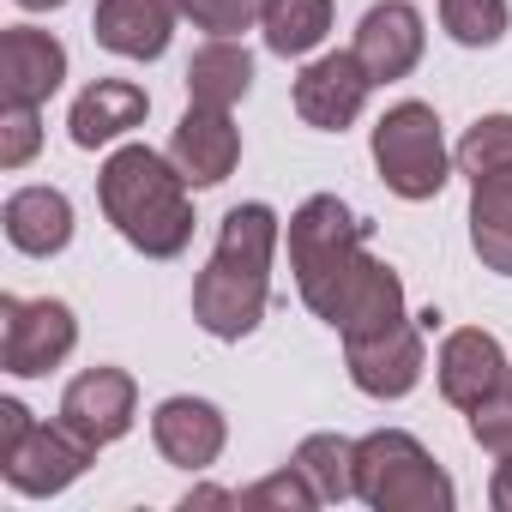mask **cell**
Masks as SVG:
<instances>
[{
	"instance_id": "13",
	"label": "cell",
	"mask_w": 512,
	"mask_h": 512,
	"mask_svg": "<svg viewBox=\"0 0 512 512\" xmlns=\"http://www.w3.org/2000/svg\"><path fill=\"white\" fill-rule=\"evenodd\" d=\"M169 157L175 169L187 175V187H217L235 175L241 163V133L229 121V109H205V103H187L175 139H169Z\"/></svg>"
},
{
	"instance_id": "24",
	"label": "cell",
	"mask_w": 512,
	"mask_h": 512,
	"mask_svg": "<svg viewBox=\"0 0 512 512\" xmlns=\"http://www.w3.org/2000/svg\"><path fill=\"white\" fill-rule=\"evenodd\" d=\"M452 163H458V175H488V169H506L512 163V115H482L464 139H458V151H452Z\"/></svg>"
},
{
	"instance_id": "12",
	"label": "cell",
	"mask_w": 512,
	"mask_h": 512,
	"mask_svg": "<svg viewBox=\"0 0 512 512\" xmlns=\"http://www.w3.org/2000/svg\"><path fill=\"white\" fill-rule=\"evenodd\" d=\"M422 43H428V31H422V13L410 0H380V7H368L362 25H356V61L368 67L374 85H392V79L416 73Z\"/></svg>"
},
{
	"instance_id": "14",
	"label": "cell",
	"mask_w": 512,
	"mask_h": 512,
	"mask_svg": "<svg viewBox=\"0 0 512 512\" xmlns=\"http://www.w3.org/2000/svg\"><path fill=\"white\" fill-rule=\"evenodd\" d=\"M67 79V49L37 31V25H13L0 37V103H31L43 109Z\"/></svg>"
},
{
	"instance_id": "29",
	"label": "cell",
	"mask_w": 512,
	"mask_h": 512,
	"mask_svg": "<svg viewBox=\"0 0 512 512\" xmlns=\"http://www.w3.org/2000/svg\"><path fill=\"white\" fill-rule=\"evenodd\" d=\"M488 500H494V512H512V452H500L494 482H488Z\"/></svg>"
},
{
	"instance_id": "16",
	"label": "cell",
	"mask_w": 512,
	"mask_h": 512,
	"mask_svg": "<svg viewBox=\"0 0 512 512\" xmlns=\"http://www.w3.org/2000/svg\"><path fill=\"white\" fill-rule=\"evenodd\" d=\"M151 440L175 470H211L223 440H229V422L205 398H163L151 416Z\"/></svg>"
},
{
	"instance_id": "4",
	"label": "cell",
	"mask_w": 512,
	"mask_h": 512,
	"mask_svg": "<svg viewBox=\"0 0 512 512\" xmlns=\"http://www.w3.org/2000/svg\"><path fill=\"white\" fill-rule=\"evenodd\" d=\"M356 500H368L374 512H452L458 494L416 434L380 428L356 440Z\"/></svg>"
},
{
	"instance_id": "6",
	"label": "cell",
	"mask_w": 512,
	"mask_h": 512,
	"mask_svg": "<svg viewBox=\"0 0 512 512\" xmlns=\"http://www.w3.org/2000/svg\"><path fill=\"white\" fill-rule=\"evenodd\" d=\"M79 344V320L67 302L55 296H0V368L19 374V380H37L49 368H61Z\"/></svg>"
},
{
	"instance_id": "9",
	"label": "cell",
	"mask_w": 512,
	"mask_h": 512,
	"mask_svg": "<svg viewBox=\"0 0 512 512\" xmlns=\"http://www.w3.org/2000/svg\"><path fill=\"white\" fill-rule=\"evenodd\" d=\"M368 91H374V79L356 61V49H338V55H320V61L302 67V79H296V115L308 127H320V133H344L368 109Z\"/></svg>"
},
{
	"instance_id": "31",
	"label": "cell",
	"mask_w": 512,
	"mask_h": 512,
	"mask_svg": "<svg viewBox=\"0 0 512 512\" xmlns=\"http://www.w3.org/2000/svg\"><path fill=\"white\" fill-rule=\"evenodd\" d=\"M25 13H49V7H67V0H19Z\"/></svg>"
},
{
	"instance_id": "5",
	"label": "cell",
	"mask_w": 512,
	"mask_h": 512,
	"mask_svg": "<svg viewBox=\"0 0 512 512\" xmlns=\"http://www.w3.org/2000/svg\"><path fill=\"white\" fill-rule=\"evenodd\" d=\"M374 169L398 199H434L452 175V151L440 139V115L428 103H398L374 127Z\"/></svg>"
},
{
	"instance_id": "26",
	"label": "cell",
	"mask_w": 512,
	"mask_h": 512,
	"mask_svg": "<svg viewBox=\"0 0 512 512\" xmlns=\"http://www.w3.org/2000/svg\"><path fill=\"white\" fill-rule=\"evenodd\" d=\"M43 145V115L31 103H0V169H25Z\"/></svg>"
},
{
	"instance_id": "22",
	"label": "cell",
	"mask_w": 512,
	"mask_h": 512,
	"mask_svg": "<svg viewBox=\"0 0 512 512\" xmlns=\"http://www.w3.org/2000/svg\"><path fill=\"white\" fill-rule=\"evenodd\" d=\"M290 464L314 482L320 506L356 500V440H344V434H308V440L296 446V458H290Z\"/></svg>"
},
{
	"instance_id": "18",
	"label": "cell",
	"mask_w": 512,
	"mask_h": 512,
	"mask_svg": "<svg viewBox=\"0 0 512 512\" xmlns=\"http://www.w3.org/2000/svg\"><path fill=\"white\" fill-rule=\"evenodd\" d=\"M0 223H7V241L31 253V260H49V253L73 241V205L61 187H19L7 211H0Z\"/></svg>"
},
{
	"instance_id": "20",
	"label": "cell",
	"mask_w": 512,
	"mask_h": 512,
	"mask_svg": "<svg viewBox=\"0 0 512 512\" xmlns=\"http://www.w3.org/2000/svg\"><path fill=\"white\" fill-rule=\"evenodd\" d=\"M253 85V55L235 37H211L205 49H193L187 61V97L205 109H235Z\"/></svg>"
},
{
	"instance_id": "7",
	"label": "cell",
	"mask_w": 512,
	"mask_h": 512,
	"mask_svg": "<svg viewBox=\"0 0 512 512\" xmlns=\"http://www.w3.org/2000/svg\"><path fill=\"white\" fill-rule=\"evenodd\" d=\"M91 458H97V446L85 434H73L67 422H31V434L13 452H0V476H7L13 494L43 500V494L73 488L91 470Z\"/></svg>"
},
{
	"instance_id": "25",
	"label": "cell",
	"mask_w": 512,
	"mask_h": 512,
	"mask_svg": "<svg viewBox=\"0 0 512 512\" xmlns=\"http://www.w3.org/2000/svg\"><path fill=\"white\" fill-rule=\"evenodd\" d=\"M308 506H320V494L296 464L266 476V482H253V488H241V512H308Z\"/></svg>"
},
{
	"instance_id": "28",
	"label": "cell",
	"mask_w": 512,
	"mask_h": 512,
	"mask_svg": "<svg viewBox=\"0 0 512 512\" xmlns=\"http://www.w3.org/2000/svg\"><path fill=\"white\" fill-rule=\"evenodd\" d=\"M470 434H476V446L482 452H512V380H506V392H494L488 404H476L470 410Z\"/></svg>"
},
{
	"instance_id": "2",
	"label": "cell",
	"mask_w": 512,
	"mask_h": 512,
	"mask_svg": "<svg viewBox=\"0 0 512 512\" xmlns=\"http://www.w3.org/2000/svg\"><path fill=\"white\" fill-rule=\"evenodd\" d=\"M272 253H278V211L272 205H235L217 229V253L211 266L193 278V320L223 338L241 344L247 332H260L266 308H272Z\"/></svg>"
},
{
	"instance_id": "27",
	"label": "cell",
	"mask_w": 512,
	"mask_h": 512,
	"mask_svg": "<svg viewBox=\"0 0 512 512\" xmlns=\"http://www.w3.org/2000/svg\"><path fill=\"white\" fill-rule=\"evenodd\" d=\"M266 0H181V13L205 31V37H241L247 25H260Z\"/></svg>"
},
{
	"instance_id": "10",
	"label": "cell",
	"mask_w": 512,
	"mask_h": 512,
	"mask_svg": "<svg viewBox=\"0 0 512 512\" xmlns=\"http://www.w3.org/2000/svg\"><path fill=\"white\" fill-rule=\"evenodd\" d=\"M139 416V386L127 368H85L67 392H61V422L73 434H85L91 446H115Z\"/></svg>"
},
{
	"instance_id": "3",
	"label": "cell",
	"mask_w": 512,
	"mask_h": 512,
	"mask_svg": "<svg viewBox=\"0 0 512 512\" xmlns=\"http://www.w3.org/2000/svg\"><path fill=\"white\" fill-rule=\"evenodd\" d=\"M97 199H103V217L121 229V241L139 247L145 260L187 253L193 199H187V175L175 169V157H163L151 145H121L97 175Z\"/></svg>"
},
{
	"instance_id": "11",
	"label": "cell",
	"mask_w": 512,
	"mask_h": 512,
	"mask_svg": "<svg viewBox=\"0 0 512 512\" xmlns=\"http://www.w3.org/2000/svg\"><path fill=\"white\" fill-rule=\"evenodd\" d=\"M434 368H440V392H446V404H458V410L488 404V398L506 392V380H512V362H506L500 338L482 332V326H458V332H446Z\"/></svg>"
},
{
	"instance_id": "8",
	"label": "cell",
	"mask_w": 512,
	"mask_h": 512,
	"mask_svg": "<svg viewBox=\"0 0 512 512\" xmlns=\"http://www.w3.org/2000/svg\"><path fill=\"white\" fill-rule=\"evenodd\" d=\"M344 368H350L356 392H368V398H404V392H416V380L428 368L422 320H392V326L344 338Z\"/></svg>"
},
{
	"instance_id": "19",
	"label": "cell",
	"mask_w": 512,
	"mask_h": 512,
	"mask_svg": "<svg viewBox=\"0 0 512 512\" xmlns=\"http://www.w3.org/2000/svg\"><path fill=\"white\" fill-rule=\"evenodd\" d=\"M470 247L500 278H512V163L470 181Z\"/></svg>"
},
{
	"instance_id": "21",
	"label": "cell",
	"mask_w": 512,
	"mask_h": 512,
	"mask_svg": "<svg viewBox=\"0 0 512 512\" xmlns=\"http://www.w3.org/2000/svg\"><path fill=\"white\" fill-rule=\"evenodd\" d=\"M260 31H266L272 55H284V61L308 55L332 31V0H266V7H260Z\"/></svg>"
},
{
	"instance_id": "23",
	"label": "cell",
	"mask_w": 512,
	"mask_h": 512,
	"mask_svg": "<svg viewBox=\"0 0 512 512\" xmlns=\"http://www.w3.org/2000/svg\"><path fill=\"white\" fill-rule=\"evenodd\" d=\"M440 25L464 49H494L512 25V7L506 0H440Z\"/></svg>"
},
{
	"instance_id": "1",
	"label": "cell",
	"mask_w": 512,
	"mask_h": 512,
	"mask_svg": "<svg viewBox=\"0 0 512 512\" xmlns=\"http://www.w3.org/2000/svg\"><path fill=\"white\" fill-rule=\"evenodd\" d=\"M368 217H356L338 193H314L296 217H290V272L302 302L338 332H374L404 320V284L386 260L368 253Z\"/></svg>"
},
{
	"instance_id": "30",
	"label": "cell",
	"mask_w": 512,
	"mask_h": 512,
	"mask_svg": "<svg viewBox=\"0 0 512 512\" xmlns=\"http://www.w3.org/2000/svg\"><path fill=\"white\" fill-rule=\"evenodd\" d=\"M181 506H187V512H193V506H241V494H229V488H187Z\"/></svg>"
},
{
	"instance_id": "17",
	"label": "cell",
	"mask_w": 512,
	"mask_h": 512,
	"mask_svg": "<svg viewBox=\"0 0 512 512\" xmlns=\"http://www.w3.org/2000/svg\"><path fill=\"white\" fill-rule=\"evenodd\" d=\"M151 115V97L133 85V79H97L73 97V115H67V133L79 151H97L121 133H133L139 121Z\"/></svg>"
},
{
	"instance_id": "15",
	"label": "cell",
	"mask_w": 512,
	"mask_h": 512,
	"mask_svg": "<svg viewBox=\"0 0 512 512\" xmlns=\"http://www.w3.org/2000/svg\"><path fill=\"white\" fill-rule=\"evenodd\" d=\"M181 0H97L91 37L121 61H157L175 37Z\"/></svg>"
}]
</instances>
